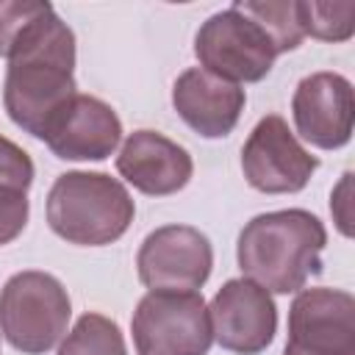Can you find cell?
I'll return each instance as SVG.
<instances>
[{
    "label": "cell",
    "mask_w": 355,
    "mask_h": 355,
    "mask_svg": "<svg viewBox=\"0 0 355 355\" xmlns=\"http://www.w3.org/2000/svg\"><path fill=\"white\" fill-rule=\"evenodd\" d=\"M319 158L311 155L280 114H266L241 147V172L263 194H291L308 186Z\"/></svg>",
    "instance_id": "cell-7"
},
{
    "label": "cell",
    "mask_w": 355,
    "mask_h": 355,
    "mask_svg": "<svg viewBox=\"0 0 355 355\" xmlns=\"http://www.w3.org/2000/svg\"><path fill=\"white\" fill-rule=\"evenodd\" d=\"M247 94L239 83H230L202 67H191L178 75L172 86V105L178 116L202 139L227 136L241 111Z\"/></svg>",
    "instance_id": "cell-13"
},
{
    "label": "cell",
    "mask_w": 355,
    "mask_h": 355,
    "mask_svg": "<svg viewBox=\"0 0 355 355\" xmlns=\"http://www.w3.org/2000/svg\"><path fill=\"white\" fill-rule=\"evenodd\" d=\"M194 55L202 69L230 83H255L266 78L277 58L263 28L233 6L211 14L200 25L194 36Z\"/></svg>",
    "instance_id": "cell-6"
},
{
    "label": "cell",
    "mask_w": 355,
    "mask_h": 355,
    "mask_svg": "<svg viewBox=\"0 0 355 355\" xmlns=\"http://www.w3.org/2000/svg\"><path fill=\"white\" fill-rule=\"evenodd\" d=\"M42 0H0V58H8L28 25L47 8Z\"/></svg>",
    "instance_id": "cell-18"
},
{
    "label": "cell",
    "mask_w": 355,
    "mask_h": 355,
    "mask_svg": "<svg viewBox=\"0 0 355 355\" xmlns=\"http://www.w3.org/2000/svg\"><path fill=\"white\" fill-rule=\"evenodd\" d=\"M283 355H355V297L341 288H302L288 311Z\"/></svg>",
    "instance_id": "cell-8"
},
{
    "label": "cell",
    "mask_w": 355,
    "mask_h": 355,
    "mask_svg": "<svg viewBox=\"0 0 355 355\" xmlns=\"http://www.w3.org/2000/svg\"><path fill=\"white\" fill-rule=\"evenodd\" d=\"M297 133L319 150H338L352 139V83L338 72L305 75L291 100Z\"/></svg>",
    "instance_id": "cell-11"
},
{
    "label": "cell",
    "mask_w": 355,
    "mask_h": 355,
    "mask_svg": "<svg viewBox=\"0 0 355 355\" xmlns=\"http://www.w3.org/2000/svg\"><path fill=\"white\" fill-rule=\"evenodd\" d=\"M216 344L236 355L263 352L277 330V308L266 288L247 277L227 280L208 305Z\"/></svg>",
    "instance_id": "cell-10"
},
{
    "label": "cell",
    "mask_w": 355,
    "mask_h": 355,
    "mask_svg": "<svg viewBox=\"0 0 355 355\" xmlns=\"http://www.w3.org/2000/svg\"><path fill=\"white\" fill-rule=\"evenodd\" d=\"M136 266L150 291H197L211 277L214 250L197 227L164 225L141 241Z\"/></svg>",
    "instance_id": "cell-9"
},
{
    "label": "cell",
    "mask_w": 355,
    "mask_h": 355,
    "mask_svg": "<svg viewBox=\"0 0 355 355\" xmlns=\"http://www.w3.org/2000/svg\"><path fill=\"white\" fill-rule=\"evenodd\" d=\"M302 31L319 42H347L355 31V3H302Z\"/></svg>",
    "instance_id": "cell-17"
},
{
    "label": "cell",
    "mask_w": 355,
    "mask_h": 355,
    "mask_svg": "<svg viewBox=\"0 0 355 355\" xmlns=\"http://www.w3.org/2000/svg\"><path fill=\"white\" fill-rule=\"evenodd\" d=\"M72 302L58 277L47 272H17L0 288V333L25 352L42 355L67 333Z\"/></svg>",
    "instance_id": "cell-4"
},
{
    "label": "cell",
    "mask_w": 355,
    "mask_h": 355,
    "mask_svg": "<svg viewBox=\"0 0 355 355\" xmlns=\"http://www.w3.org/2000/svg\"><path fill=\"white\" fill-rule=\"evenodd\" d=\"M28 191H17L8 186H0V247L14 241L25 225H28Z\"/></svg>",
    "instance_id": "cell-20"
},
{
    "label": "cell",
    "mask_w": 355,
    "mask_h": 355,
    "mask_svg": "<svg viewBox=\"0 0 355 355\" xmlns=\"http://www.w3.org/2000/svg\"><path fill=\"white\" fill-rule=\"evenodd\" d=\"M324 244L327 230L319 216L286 208L250 219L239 233L236 258L247 280L275 294H291L319 275Z\"/></svg>",
    "instance_id": "cell-2"
},
{
    "label": "cell",
    "mask_w": 355,
    "mask_h": 355,
    "mask_svg": "<svg viewBox=\"0 0 355 355\" xmlns=\"http://www.w3.org/2000/svg\"><path fill=\"white\" fill-rule=\"evenodd\" d=\"M244 17H250L255 25L263 28L269 42L275 44V53L297 50L305 39L302 31V3L297 0H239L233 3Z\"/></svg>",
    "instance_id": "cell-15"
},
{
    "label": "cell",
    "mask_w": 355,
    "mask_h": 355,
    "mask_svg": "<svg viewBox=\"0 0 355 355\" xmlns=\"http://www.w3.org/2000/svg\"><path fill=\"white\" fill-rule=\"evenodd\" d=\"M122 139L116 111L92 94H75L50 122L42 141L64 161H103Z\"/></svg>",
    "instance_id": "cell-12"
},
{
    "label": "cell",
    "mask_w": 355,
    "mask_h": 355,
    "mask_svg": "<svg viewBox=\"0 0 355 355\" xmlns=\"http://www.w3.org/2000/svg\"><path fill=\"white\" fill-rule=\"evenodd\" d=\"M58 355H128L122 330L103 313H83L58 347Z\"/></svg>",
    "instance_id": "cell-16"
},
{
    "label": "cell",
    "mask_w": 355,
    "mask_h": 355,
    "mask_svg": "<svg viewBox=\"0 0 355 355\" xmlns=\"http://www.w3.org/2000/svg\"><path fill=\"white\" fill-rule=\"evenodd\" d=\"M139 355H208L214 333L200 291H147L130 319Z\"/></svg>",
    "instance_id": "cell-5"
},
{
    "label": "cell",
    "mask_w": 355,
    "mask_h": 355,
    "mask_svg": "<svg viewBox=\"0 0 355 355\" xmlns=\"http://www.w3.org/2000/svg\"><path fill=\"white\" fill-rule=\"evenodd\" d=\"M136 214L128 189L105 172H64L47 194L55 236L80 247H103L125 236Z\"/></svg>",
    "instance_id": "cell-3"
},
{
    "label": "cell",
    "mask_w": 355,
    "mask_h": 355,
    "mask_svg": "<svg viewBox=\"0 0 355 355\" xmlns=\"http://www.w3.org/2000/svg\"><path fill=\"white\" fill-rule=\"evenodd\" d=\"M116 172L141 194L166 197L191 180L194 164L186 147L169 136L158 130H133L116 155Z\"/></svg>",
    "instance_id": "cell-14"
},
{
    "label": "cell",
    "mask_w": 355,
    "mask_h": 355,
    "mask_svg": "<svg viewBox=\"0 0 355 355\" xmlns=\"http://www.w3.org/2000/svg\"><path fill=\"white\" fill-rule=\"evenodd\" d=\"M349 178H352L349 172L341 178L338 189L333 191V202H330V211H333V216L338 222V230L344 236H352V227H349Z\"/></svg>",
    "instance_id": "cell-21"
},
{
    "label": "cell",
    "mask_w": 355,
    "mask_h": 355,
    "mask_svg": "<svg viewBox=\"0 0 355 355\" xmlns=\"http://www.w3.org/2000/svg\"><path fill=\"white\" fill-rule=\"evenodd\" d=\"M33 183V161L31 155L14 144L11 139L0 136V186L28 191Z\"/></svg>",
    "instance_id": "cell-19"
},
{
    "label": "cell",
    "mask_w": 355,
    "mask_h": 355,
    "mask_svg": "<svg viewBox=\"0 0 355 355\" xmlns=\"http://www.w3.org/2000/svg\"><path fill=\"white\" fill-rule=\"evenodd\" d=\"M75 33L47 6L8 55L3 103L17 128L44 139L53 116L75 92Z\"/></svg>",
    "instance_id": "cell-1"
}]
</instances>
